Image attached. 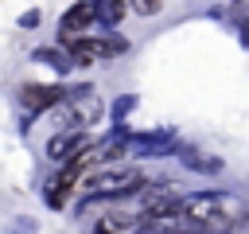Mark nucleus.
<instances>
[{"label": "nucleus", "mask_w": 249, "mask_h": 234, "mask_svg": "<svg viewBox=\"0 0 249 234\" xmlns=\"http://www.w3.org/2000/svg\"><path fill=\"white\" fill-rule=\"evenodd\" d=\"M233 20L237 23H249V0H233Z\"/></svg>", "instance_id": "1a4fd4ad"}, {"label": "nucleus", "mask_w": 249, "mask_h": 234, "mask_svg": "<svg viewBox=\"0 0 249 234\" xmlns=\"http://www.w3.org/2000/svg\"><path fill=\"white\" fill-rule=\"evenodd\" d=\"M97 20V8H93V0H82V4H74L66 16H62V39H74V35H86L89 31V23Z\"/></svg>", "instance_id": "39448f33"}, {"label": "nucleus", "mask_w": 249, "mask_h": 234, "mask_svg": "<svg viewBox=\"0 0 249 234\" xmlns=\"http://www.w3.org/2000/svg\"><path fill=\"white\" fill-rule=\"evenodd\" d=\"M89 199H117V195H132L144 187V172L136 168H89L82 179Z\"/></svg>", "instance_id": "f03ea898"}, {"label": "nucleus", "mask_w": 249, "mask_h": 234, "mask_svg": "<svg viewBox=\"0 0 249 234\" xmlns=\"http://www.w3.org/2000/svg\"><path fill=\"white\" fill-rule=\"evenodd\" d=\"M245 214V203L233 199V195H191L179 203V222L183 226H195V230H230L237 226Z\"/></svg>", "instance_id": "f257e3e1"}, {"label": "nucleus", "mask_w": 249, "mask_h": 234, "mask_svg": "<svg viewBox=\"0 0 249 234\" xmlns=\"http://www.w3.org/2000/svg\"><path fill=\"white\" fill-rule=\"evenodd\" d=\"M93 8H97V20L113 27V23H121V20H124L128 0H93Z\"/></svg>", "instance_id": "6e6552de"}, {"label": "nucleus", "mask_w": 249, "mask_h": 234, "mask_svg": "<svg viewBox=\"0 0 249 234\" xmlns=\"http://www.w3.org/2000/svg\"><path fill=\"white\" fill-rule=\"evenodd\" d=\"M93 226L97 230H144V214H105Z\"/></svg>", "instance_id": "0eeeda50"}, {"label": "nucleus", "mask_w": 249, "mask_h": 234, "mask_svg": "<svg viewBox=\"0 0 249 234\" xmlns=\"http://www.w3.org/2000/svg\"><path fill=\"white\" fill-rule=\"evenodd\" d=\"M128 4H132V8L140 12V16H152V12L160 8V0H128Z\"/></svg>", "instance_id": "9d476101"}, {"label": "nucleus", "mask_w": 249, "mask_h": 234, "mask_svg": "<svg viewBox=\"0 0 249 234\" xmlns=\"http://www.w3.org/2000/svg\"><path fill=\"white\" fill-rule=\"evenodd\" d=\"M54 101H62V90H58V86H27V90H23V105H27L31 113H47Z\"/></svg>", "instance_id": "423d86ee"}, {"label": "nucleus", "mask_w": 249, "mask_h": 234, "mask_svg": "<svg viewBox=\"0 0 249 234\" xmlns=\"http://www.w3.org/2000/svg\"><path fill=\"white\" fill-rule=\"evenodd\" d=\"M86 148H89L86 129H58V133L51 136V144H47V156H51V160H74V156L86 152Z\"/></svg>", "instance_id": "20e7f679"}, {"label": "nucleus", "mask_w": 249, "mask_h": 234, "mask_svg": "<svg viewBox=\"0 0 249 234\" xmlns=\"http://www.w3.org/2000/svg\"><path fill=\"white\" fill-rule=\"evenodd\" d=\"M101 117V98L97 94H78L70 105L54 109V125L58 129H86L89 121Z\"/></svg>", "instance_id": "7ed1b4c3"}]
</instances>
